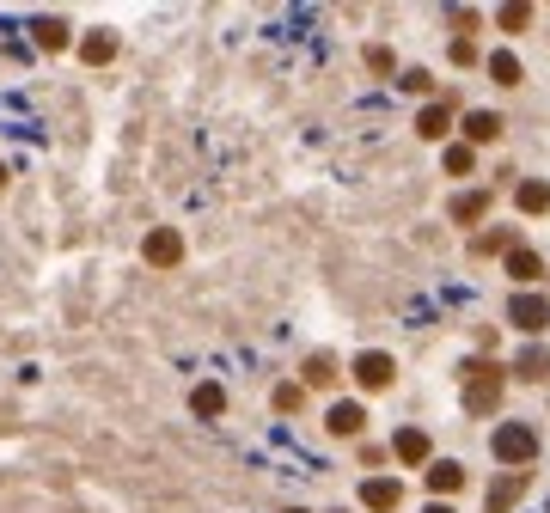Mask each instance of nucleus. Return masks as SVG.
<instances>
[{"label": "nucleus", "mask_w": 550, "mask_h": 513, "mask_svg": "<svg viewBox=\"0 0 550 513\" xmlns=\"http://www.w3.org/2000/svg\"><path fill=\"white\" fill-rule=\"evenodd\" d=\"M502 385H508V373H502L495 361H465V410L489 415L502 404Z\"/></svg>", "instance_id": "nucleus-1"}, {"label": "nucleus", "mask_w": 550, "mask_h": 513, "mask_svg": "<svg viewBox=\"0 0 550 513\" xmlns=\"http://www.w3.org/2000/svg\"><path fill=\"white\" fill-rule=\"evenodd\" d=\"M495 458H502L508 471H526V465L538 458V434H532L526 422H502V428H495Z\"/></svg>", "instance_id": "nucleus-2"}, {"label": "nucleus", "mask_w": 550, "mask_h": 513, "mask_svg": "<svg viewBox=\"0 0 550 513\" xmlns=\"http://www.w3.org/2000/svg\"><path fill=\"white\" fill-rule=\"evenodd\" d=\"M398 379V361L385 355V348H367V355H355V385L361 391H385Z\"/></svg>", "instance_id": "nucleus-3"}, {"label": "nucleus", "mask_w": 550, "mask_h": 513, "mask_svg": "<svg viewBox=\"0 0 550 513\" xmlns=\"http://www.w3.org/2000/svg\"><path fill=\"white\" fill-rule=\"evenodd\" d=\"M508 324L526 330V337H538V330L550 324V300H538V294H514V300H508Z\"/></svg>", "instance_id": "nucleus-4"}, {"label": "nucleus", "mask_w": 550, "mask_h": 513, "mask_svg": "<svg viewBox=\"0 0 550 513\" xmlns=\"http://www.w3.org/2000/svg\"><path fill=\"white\" fill-rule=\"evenodd\" d=\"M141 257L153 263V269H177V257H184V239H177L172 227H153L147 244H141Z\"/></svg>", "instance_id": "nucleus-5"}, {"label": "nucleus", "mask_w": 550, "mask_h": 513, "mask_svg": "<svg viewBox=\"0 0 550 513\" xmlns=\"http://www.w3.org/2000/svg\"><path fill=\"white\" fill-rule=\"evenodd\" d=\"M404 501V489H398V477H367L361 483V508H374V513H391Z\"/></svg>", "instance_id": "nucleus-6"}, {"label": "nucleus", "mask_w": 550, "mask_h": 513, "mask_svg": "<svg viewBox=\"0 0 550 513\" xmlns=\"http://www.w3.org/2000/svg\"><path fill=\"white\" fill-rule=\"evenodd\" d=\"M428 489H434L441 501H447V495H459V489H465V465H452V458H434V465H428Z\"/></svg>", "instance_id": "nucleus-7"}, {"label": "nucleus", "mask_w": 550, "mask_h": 513, "mask_svg": "<svg viewBox=\"0 0 550 513\" xmlns=\"http://www.w3.org/2000/svg\"><path fill=\"white\" fill-rule=\"evenodd\" d=\"M508 373H514L520 385H538V379L550 373V355H545V348H538V342H532V348H520V361H514V367H508Z\"/></svg>", "instance_id": "nucleus-8"}, {"label": "nucleus", "mask_w": 550, "mask_h": 513, "mask_svg": "<svg viewBox=\"0 0 550 513\" xmlns=\"http://www.w3.org/2000/svg\"><path fill=\"white\" fill-rule=\"evenodd\" d=\"M502 135V116L495 110H471L465 116V147H483V141H495Z\"/></svg>", "instance_id": "nucleus-9"}, {"label": "nucleus", "mask_w": 550, "mask_h": 513, "mask_svg": "<svg viewBox=\"0 0 550 513\" xmlns=\"http://www.w3.org/2000/svg\"><path fill=\"white\" fill-rule=\"evenodd\" d=\"M483 214H489V196H483V190H465V196H452V227H477Z\"/></svg>", "instance_id": "nucleus-10"}, {"label": "nucleus", "mask_w": 550, "mask_h": 513, "mask_svg": "<svg viewBox=\"0 0 550 513\" xmlns=\"http://www.w3.org/2000/svg\"><path fill=\"white\" fill-rule=\"evenodd\" d=\"M520 495H526V471H508V477L489 489V513H508V508L520 501Z\"/></svg>", "instance_id": "nucleus-11"}, {"label": "nucleus", "mask_w": 550, "mask_h": 513, "mask_svg": "<svg viewBox=\"0 0 550 513\" xmlns=\"http://www.w3.org/2000/svg\"><path fill=\"white\" fill-rule=\"evenodd\" d=\"M489 80H495V86H520V80H526L514 49H495V56H489Z\"/></svg>", "instance_id": "nucleus-12"}, {"label": "nucleus", "mask_w": 550, "mask_h": 513, "mask_svg": "<svg viewBox=\"0 0 550 513\" xmlns=\"http://www.w3.org/2000/svg\"><path fill=\"white\" fill-rule=\"evenodd\" d=\"M391 452H398L404 465H428V452H434V446H428V434H422V428H404V434H398V446H391Z\"/></svg>", "instance_id": "nucleus-13"}, {"label": "nucleus", "mask_w": 550, "mask_h": 513, "mask_svg": "<svg viewBox=\"0 0 550 513\" xmlns=\"http://www.w3.org/2000/svg\"><path fill=\"white\" fill-rule=\"evenodd\" d=\"M190 410L202 415V422H214V415L227 410V391H220V385H196V391H190Z\"/></svg>", "instance_id": "nucleus-14"}, {"label": "nucleus", "mask_w": 550, "mask_h": 513, "mask_svg": "<svg viewBox=\"0 0 550 513\" xmlns=\"http://www.w3.org/2000/svg\"><path fill=\"white\" fill-rule=\"evenodd\" d=\"M508 275H514V281H538V275H545V257H538V251H508Z\"/></svg>", "instance_id": "nucleus-15"}, {"label": "nucleus", "mask_w": 550, "mask_h": 513, "mask_svg": "<svg viewBox=\"0 0 550 513\" xmlns=\"http://www.w3.org/2000/svg\"><path fill=\"white\" fill-rule=\"evenodd\" d=\"M361 422H367V410H361V404H337V410H331V434L355 440V434H361Z\"/></svg>", "instance_id": "nucleus-16"}, {"label": "nucleus", "mask_w": 550, "mask_h": 513, "mask_svg": "<svg viewBox=\"0 0 550 513\" xmlns=\"http://www.w3.org/2000/svg\"><path fill=\"white\" fill-rule=\"evenodd\" d=\"M447 123H452L447 104H428V110L416 116V135H422V141H441V135H447Z\"/></svg>", "instance_id": "nucleus-17"}, {"label": "nucleus", "mask_w": 550, "mask_h": 513, "mask_svg": "<svg viewBox=\"0 0 550 513\" xmlns=\"http://www.w3.org/2000/svg\"><path fill=\"white\" fill-rule=\"evenodd\" d=\"M300 373H306V385H337V355H331V348H324V355H306Z\"/></svg>", "instance_id": "nucleus-18"}, {"label": "nucleus", "mask_w": 550, "mask_h": 513, "mask_svg": "<svg viewBox=\"0 0 550 513\" xmlns=\"http://www.w3.org/2000/svg\"><path fill=\"white\" fill-rule=\"evenodd\" d=\"M31 31L43 49H68V19H31Z\"/></svg>", "instance_id": "nucleus-19"}, {"label": "nucleus", "mask_w": 550, "mask_h": 513, "mask_svg": "<svg viewBox=\"0 0 550 513\" xmlns=\"http://www.w3.org/2000/svg\"><path fill=\"white\" fill-rule=\"evenodd\" d=\"M520 208H526V214H545V208H550V184L526 177V184H520Z\"/></svg>", "instance_id": "nucleus-20"}, {"label": "nucleus", "mask_w": 550, "mask_h": 513, "mask_svg": "<svg viewBox=\"0 0 550 513\" xmlns=\"http://www.w3.org/2000/svg\"><path fill=\"white\" fill-rule=\"evenodd\" d=\"M80 56H86V62H110V56H116V37H110V31H92L86 43H80Z\"/></svg>", "instance_id": "nucleus-21"}, {"label": "nucleus", "mask_w": 550, "mask_h": 513, "mask_svg": "<svg viewBox=\"0 0 550 513\" xmlns=\"http://www.w3.org/2000/svg\"><path fill=\"white\" fill-rule=\"evenodd\" d=\"M465 171H477V153L471 147H447V177H465Z\"/></svg>", "instance_id": "nucleus-22"}, {"label": "nucleus", "mask_w": 550, "mask_h": 513, "mask_svg": "<svg viewBox=\"0 0 550 513\" xmlns=\"http://www.w3.org/2000/svg\"><path fill=\"white\" fill-rule=\"evenodd\" d=\"M495 25H502V31H526V25H532V6H502Z\"/></svg>", "instance_id": "nucleus-23"}, {"label": "nucleus", "mask_w": 550, "mask_h": 513, "mask_svg": "<svg viewBox=\"0 0 550 513\" xmlns=\"http://www.w3.org/2000/svg\"><path fill=\"white\" fill-rule=\"evenodd\" d=\"M367 68H374V73H391L398 62H391V49H385V43H367Z\"/></svg>", "instance_id": "nucleus-24"}, {"label": "nucleus", "mask_w": 550, "mask_h": 513, "mask_svg": "<svg viewBox=\"0 0 550 513\" xmlns=\"http://www.w3.org/2000/svg\"><path fill=\"white\" fill-rule=\"evenodd\" d=\"M471 251H477V257H495V251H508V233H483Z\"/></svg>", "instance_id": "nucleus-25"}, {"label": "nucleus", "mask_w": 550, "mask_h": 513, "mask_svg": "<svg viewBox=\"0 0 550 513\" xmlns=\"http://www.w3.org/2000/svg\"><path fill=\"white\" fill-rule=\"evenodd\" d=\"M452 62H459V68H471V62H477V49H471V37H452Z\"/></svg>", "instance_id": "nucleus-26"}, {"label": "nucleus", "mask_w": 550, "mask_h": 513, "mask_svg": "<svg viewBox=\"0 0 550 513\" xmlns=\"http://www.w3.org/2000/svg\"><path fill=\"white\" fill-rule=\"evenodd\" d=\"M275 410H300V385H275Z\"/></svg>", "instance_id": "nucleus-27"}, {"label": "nucleus", "mask_w": 550, "mask_h": 513, "mask_svg": "<svg viewBox=\"0 0 550 513\" xmlns=\"http://www.w3.org/2000/svg\"><path fill=\"white\" fill-rule=\"evenodd\" d=\"M361 465H367V471H379V465H385V446L367 440V446H361Z\"/></svg>", "instance_id": "nucleus-28"}, {"label": "nucleus", "mask_w": 550, "mask_h": 513, "mask_svg": "<svg viewBox=\"0 0 550 513\" xmlns=\"http://www.w3.org/2000/svg\"><path fill=\"white\" fill-rule=\"evenodd\" d=\"M422 513H452V508H447V501H428V508H422Z\"/></svg>", "instance_id": "nucleus-29"}, {"label": "nucleus", "mask_w": 550, "mask_h": 513, "mask_svg": "<svg viewBox=\"0 0 550 513\" xmlns=\"http://www.w3.org/2000/svg\"><path fill=\"white\" fill-rule=\"evenodd\" d=\"M0 184H6V166H0Z\"/></svg>", "instance_id": "nucleus-30"}, {"label": "nucleus", "mask_w": 550, "mask_h": 513, "mask_svg": "<svg viewBox=\"0 0 550 513\" xmlns=\"http://www.w3.org/2000/svg\"><path fill=\"white\" fill-rule=\"evenodd\" d=\"M288 513H300V508H288Z\"/></svg>", "instance_id": "nucleus-31"}]
</instances>
